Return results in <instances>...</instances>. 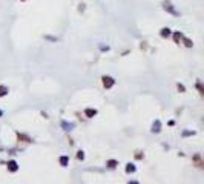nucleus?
<instances>
[{
    "label": "nucleus",
    "mask_w": 204,
    "mask_h": 184,
    "mask_svg": "<svg viewBox=\"0 0 204 184\" xmlns=\"http://www.w3.org/2000/svg\"><path fill=\"white\" fill-rule=\"evenodd\" d=\"M78 6H80V8H78V11H80V12H83V11H84V6H86V5H84V3H80Z\"/></svg>",
    "instance_id": "nucleus-18"
},
{
    "label": "nucleus",
    "mask_w": 204,
    "mask_h": 184,
    "mask_svg": "<svg viewBox=\"0 0 204 184\" xmlns=\"http://www.w3.org/2000/svg\"><path fill=\"white\" fill-rule=\"evenodd\" d=\"M17 138H18V141L22 140L23 143H32V140H31L29 137H26V135H23V134H20V132H17Z\"/></svg>",
    "instance_id": "nucleus-6"
},
{
    "label": "nucleus",
    "mask_w": 204,
    "mask_h": 184,
    "mask_svg": "<svg viewBox=\"0 0 204 184\" xmlns=\"http://www.w3.org/2000/svg\"><path fill=\"white\" fill-rule=\"evenodd\" d=\"M77 158H78V160H83V158H84V154H83V152H78Z\"/></svg>",
    "instance_id": "nucleus-19"
},
{
    "label": "nucleus",
    "mask_w": 204,
    "mask_h": 184,
    "mask_svg": "<svg viewBox=\"0 0 204 184\" xmlns=\"http://www.w3.org/2000/svg\"><path fill=\"white\" fill-rule=\"evenodd\" d=\"M129 184H138L137 181H129Z\"/></svg>",
    "instance_id": "nucleus-20"
},
{
    "label": "nucleus",
    "mask_w": 204,
    "mask_h": 184,
    "mask_svg": "<svg viewBox=\"0 0 204 184\" xmlns=\"http://www.w3.org/2000/svg\"><path fill=\"white\" fill-rule=\"evenodd\" d=\"M20 2H28V0H20Z\"/></svg>",
    "instance_id": "nucleus-21"
},
{
    "label": "nucleus",
    "mask_w": 204,
    "mask_h": 184,
    "mask_svg": "<svg viewBox=\"0 0 204 184\" xmlns=\"http://www.w3.org/2000/svg\"><path fill=\"white\" fill-rule=\"evenodd\" d=\"M126 172H127V174L135 172V166H134V164H127V166H126Z\"/></svg>",
    "instance_id": "nucleus-14"
},
{
    "label": "nucleus",
    "mask_w": 204,
    "mask_h": 184,
    "mask_svg": "<svg viewBox=\"0 0 204 184\" xmlns=\"http://www.w3.org/2000/svg\"><path fill=\"white\" fill-rule=\"evenodd\" d=\"M154 132H160V121H155V124H154V129H152Z\"/></svg>",
    "instance_id": "nucleus-15"
},
{
    "label": "nucleus",
    "mask_w": 204,
    "mask_h": 184,
    "mask_svg": "<svg viewBox=\"0 0 204 184\" xmlns=\"http://www.w3.org/2000/svg\"><path fill=\"white\" fill-rule=\"evenodd\" d=\"M197 89H198L200 95H204V89H203V84H201V81H197Z\"/></svg>",
    "instance_id": "nucleus-12"
},
{
    "label": "nucleus",
    "mask_w": 204,
    "mask_h": 184,
    "mask_svg": "<svg viewBox=\"0 0 204 184\" xmlns=\"http://www.w3.org/2000/svg\"><path fill=\"white\" fill-rule=\"evenodd\" d=\"M0 115H2V111H0Z\"/></svg>",
    "instance_id": "nucleus-22"
},
{
    "label": "nucleus",
    "mask_w": 204,
    "mask_h": 184,
    "mask_svg": "<svg viewBox=\"0 0 204 184\" xmlns=\"http://www.w3.org/2000/svg\"><path fill=\"white\" fill-rule=\"evenodd\" d=\"M161 6H163V9H164L166 12H169V14H172V15H175V17H178V15H180V12L175 9V6H174V3H172V2L164 0V2L161 3Z\"/></svg>",
    "instance_id": "nucleus-1"
},
{
    "label": "nucleus",
    "mask_w": 204,
    "mask_h": 184,
    "mask_svg": "<svg viewBox=\"0 0 204 184\" xmlns=\"http://www.w3.org/2000/svg\"><path fill=\"white\" fill-rule=\"evenodd\" d=\"M68 163H69V158H68L66 155L60 158V164H61V166H68Z\"/></svg>",
    "instance_id": "nucleus-11"
},
{
    "label": "nucleus",
    "mask_w": 204,
    "mask_h": 184,
    "mask_svg": "<svg viewBox=\"0 0 204 184\" xmlns=\"http://www.w3.org/2000/svg\"><path fill=\"white\" fill-rule=\"evenodd\" d=\"M17 169H18V166H17V163H15L14 160L8 163V170H9V172H17Z\"/></svg>",
    "instance_id": "nucleus-7"
},
{
    "label": "nucleus",
    "mask_w": 204,
    "mask_h": 184,
    "mask_svg": "<svg viewBox=\"0 0 204 184\" xmlns=\"http://www.w3.org/2000/svg\"><path fill=\"white\" fill-rule=\"evenodd\" d=\"M117 164H118V163H117L115 160H109V161H108V167H111V169H114Z\"/></svg>",
    "instance_id": "nucleus-13"
},
{
    "label": "nucleus",
    "mask_w": 204,
    "mask_h": 184,
    "mask_svg": "<svg viewBox=\"0 0 204 184\" xmlns=\"http://www.w3.org/2000/svg\"><path fill=\"white\" fill-rule=\"evenodd\" d=\"M183 37H184V35H183L180 31H175V32H174V41H175L177 45H181V38H183Z\"/></svg>",
    "instance_id": "nucleus-5"
},
{
    "label": "nucleus",
    "mask_w": 204,
    "mask_h": 184,
    "mask_svg": "<svg viewBox=\"0 0 204 184\" xmlns=\"http://www.w3.org/2000/svg\"><path fill=\"white\" fill-rule=\"evenodd\" d=\"M181 41H183V45H184L186 48H192V46H194V41H192L190 38H187V37H183Z\"/></svg>",
    "instance_id": "nucleus-9"
},
{
    "label": "nucleus",
    "mask_w": 204,
    "mask_h": 184,
    "mask_svg": "<svg viewBox=\"0 0 204 184\" xmlns=\"http://www.w3.org/2000/svg\"><path fill=\"white\" fill-rule=\"evenodd\" d=\"M143 157H144V155H143L141 152H135V158H137V160H141Z\"/></svg>",
    "instance_id": "nucleus-17"
},
{
    "label": "nucleus",
    "mask_w": 204,
    "mask_h": 184,
    "mask_svg": "<svg viewBox=\"0 0 204 184\" xmlns=\"http://www.w3.org/2000/svg\"><path fill=\"white\" fill-rule=\"evenodd\" d=\"M84 115H86L88 118H92V117H95V115H97V111H95V109H91V107H88V109L84 111Z\"/></svg>",
    "instance_id": "nucleus-8"
},
{
    "label": "nucleus",
    "mask_w": 204,
    "mask_h": 184,
    "mask_svg": "<svg viewBox=\"0 0 204 184\" xmlns=\"http://www.w3.org/2000/svg\"><path fill=\"white\" fill-rule=\"evenodd\" d=\"M8 92H9L8 86H5V84H0V97H5V95H8Z\"/></svg>",
    "instance_id": "nucleus-10"
},
{
    "label": "nucleus",
    "mask_w": 204,
    "mask_h": 184,
    "mask_svg": "<svg viewBox=\"0 0 204 184\" xmlns=\"http://www.w3.org/2000/svg\"><path fill=\"white\" fill-rule=\"evenodd\" d=\"M101 81H103V86H104L106 89H111V88L115 84V80H114V77H111V75H103V77H101Z\"/></svg>",
    "instance_id": "nucleus-2"
},
{
    "label": "nucleus",
    "mask_w": 204,
    "mask_h": 184,
    "mask_svg": "<svg viewBox=\"0 0 204 184\" xmlns=\"http://www.w3.org/2000/svg\"><path fill=\"white\" fill-rule=\"evenodd\" d=\"M192 161L195 163V166H197L198 169H203V167H204V163H203V160H201V155H200V154H197V155H194V158H192Z\"/></svg>",
    "instance_id": "nucleus-3"
},
{
    "label": "nucleus",
    "mask_w": 204,
    "mask_h": 184,
    "mask_svg": "<svg viewBox=\"0 0 204 184\" xmlns=\"http://www.w3.org/2000/svg\"><path fill=\"white\" fill-rule=\"evenodd\" d=\"M170 34H172L170 28H161V31H160V35H161L163 38H167V37H170Z\"/></svg>",
    "instance_id": "nucleus-4"
},
{
    "label": "nucleus",
    "mask_w": 204,
    "mask_h": 184,
    "mask_svg": "<svg viewBox=\"0 0 204 184\" xmlns=\"http://www.w3.org/2000/svg\"><path fill=\"white\" fill-rule=\"evenodd\" d=\"M177 88H178V91H181V92H186V88H184L183 84H180V83H178V84H177Z\"/></svg>",
    "instance_id": "nucleus-16"
}]
</instances>
